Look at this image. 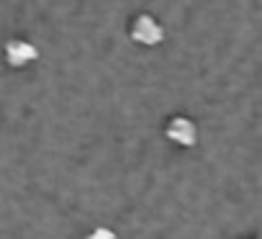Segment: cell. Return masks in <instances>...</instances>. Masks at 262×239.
Listing matches in <instances>:
<instances>
[{
    "label": "cell",
    "mask_w": 262,
    "mask_h": 239,
    "mask_svg": "<svg viewBox=\"0 0 262 239\" xmlns=\"http://www.w3.org/2000/svg\"><path fill=\"white\" fill-rule=\"evenodd\" d=\"M85 239H118V234L113 229H108V226H95V229H90L85 234Z\"/></svg>",
    "instance_id": "277c9868"
},
{
    "label": "cell",
    "mask_w": 262,
    "mask_h": 239,
    "mask_svg": "<svg viewBox=\"0 0 262 239\" xmlns=\"http://www.w3.org/2000/svg\"><path fill=\"white\" fill-rule=\"evenodd\" d=\"M165 137L175 147L190 149L198 142V126H195L193 118H188V116H172L170 121L165 124Z\"/></svg>",
    "instance_id": "7a4b0ae2"
},
{
    "label": "cell",
    "mask_w": 262,
    "mask_h": 239,
    "mask_svg": "<svg viewBox=\"0 0 262 239\" xmlns=\"http://www.w3.org/2000/svg\"><path fill=\"white\" fill-rule=\"evenodd\" d=\"M128 36L134 44L152 49V47H160L165 41V26L152 13H139V16H134V21L128 26Z\"/></svg>",
    "instance_id": "6da1fadb"
},
{
    "label": "cell",
    "mask_w": 262,
    "mask_h": 239,
    "mask_svg": "<svg viewBox=\"0 0 262 239\" xmlns=\"http://www.w3.org/2000/svg\"><path fill=\"white\" fill-rule=\"evenodd\" d=\"M3 57L11 67L21 70V67H29L31 62L39 59V49L29 39H8L6 47H3Z\"/></svg>",
    "instance_id": "3957f363"
}]
</instances>
